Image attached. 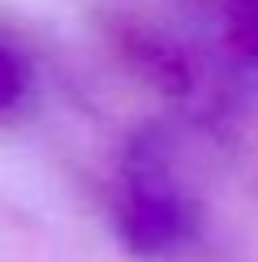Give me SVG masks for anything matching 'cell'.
I'll use <instances>...</instances> for the list:
<instances>
[{"instance_id": "6da1fadb", "label": "cell", "mask_w": 258, "mask_h": 262, "mask_svg": "<svg viewBox=\"0 0 258 262\" xmlns=\"http://www.w3.org/2000/svg\"><path fill=\"white\" fill-rule=\"evenodd\" d=\"M189 228V211L181 202V189L172 185L168 163L138 159L129 163L125 185V236L138 249H164L181 241Z\"/></svg>"}, {"instance_id": "3957f363", "label": "cell", "mask_w": 258, "mask_h": 262, "mask_svg": "<svg viewBox=\"0 0 258 262\" xmlns=\"http://www.w3.org/2000/svg\"><path fill=\"white\" fill-rule=\"evenodd\" d=\"M245 39H250V48L258 52V0L250 5V13H245Z\"/></svg>"}, {"instance_id": "7a4b0ae2", "label": "cell", "mask_w": 258, "mask_h": 262, "mask_svg": "<svg viewBox=\"0 0 258 262\" xmlns=\"http://www.w3.org/2000/svg\"><path fill=\"white\" fill-rule=\"evenodd\" d=\"M22 86H26V78H22L17 60L0 52V107H13L22 99Z\"/></svg>"}]
</instances>
